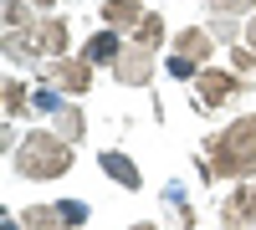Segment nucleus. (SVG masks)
Segmentation results:
<instances>
[{
    "label": "nucleus",
    "mask_w": 256,
    "mask_h": 230,
    "mask_svg": "<svg viewBox=\"0 0 256 230\" xmlns=\"http://www.w3.org/2000/svg\"><path fill=\"white\" fill-rule=\"evenodd\" d=\"M216 174H226V179L256 174V118L230 123V128L210 143V164L200 169V179H216Z\"/></svg>",
    "instance_id": "1"
},
{
    "label": "nucleus",
    "mask_w": 256,
    "mask_h": 230,
    "mask_svg": "<svg viewBox=\"0 0 256 230\" xmlns=\"http://www.w3.org/2000/svg\"><path fill=\"white\" fill-rule=\"evenodd\" d=\"M16 169L26 174V179H62V174L72 169V143L62 138V133H31L26 143H20Z\"/></svg>",
    "instance_id": "2"
},
{
    "label": "nucleus",
    "mask_w": 256,
    "mask_h": 230,
    "mask_svg": "<svg viewBox=\"0 0 256 230\" xmlns=\"http://www.w3.org/2000/svg\"><path fill=\"white\" fill-rule=\"evenodd\" d=\"M88 82L92 77H88V61H82V56L77 61L72 56H56L52 67H46V87H56V92H72L77 97V92H88Z\"/></svg>",
    "instance_id": "3"
},
{
    "label": "nucleus",
    "mask_w": 256,
    "mask_h": 230,
    "mask_svg": "<svg viewBox=\"0 0 256 230\" xmlns=\"http://www.w3.org/2000/svg\"><path fill=\"white\" fill-rule=\"evenodd\" d=\"M113 77L128 82V87H144V82L154 77V51H148V46H128V51L113 61Z\"/></svg>",
    "instance_id": "4"
},
{
    "label": "nucleus",
    "mask_w": 256,
    "mask_h": 230,
    "mask_svg": "<svg viewBox=\"0 0 256 230\" xmlns=\"http://www.w3.org/2000/svg\"><path fill=\"white\" fill-rule=\"evenodd\" d=\"M236 87H241V77H230V72H200V102L205 108H220Z\"/></svg>",
    "instance_id": "5"
},
{
    "label": "nucleus",
    "mask_w": 256,
    "mask_h": 230,
    "mask_svg": "<svg viewBox=\"0 0 256 230\" xmlns=\"http://www.w3.org/2000/svg\"><path fill=\"white\" fill-rule=\"evenodd\" d=\"M226 225H256V184H241L226 200Z\"/></svg>",
    "instance_id": "6"
},
{
    "label": "nucleus",
    "mask_w": 256,
    "mask_h": 230,
    "mask_svg": "<svg viewBox=\"0 0 256 230\" xmlns=\"http://www.w3.org/2000/svg\"><path fill=\"white\" fill-rule=\"evenodd\" d=\"M210 51H216V36H210V31H200V26L180 31V41H174V56H190V61H205Z\"/></svg>",
    "instance_id": "7"
},
{
    "label": "nucleus",
    "mask_w": 256,
    "mask_h": 230,
    "mask_svg": "<svg viewBox=\"0 0 256 230\" xmlns=\"http://www.w3.org/2000/svg\"><path fill=\"white\" fill-rule=\"evenodd\" d=\"M102 174H108V179H118L123 190H138V184H144V174H138L134 164H128V154H118V149H108V154H102Z\"/></svg>",
    "instance_id": "8"
},
{
    "label": "nucleus",
    "mask_w": 256,
    "mask_h": 230,
    "mask_svg": "<svg viewBox=\"0 0 256 230\" xmlns=\"http://www.w3.org/2000/svg\"><path fill=\"white\" fill-rule=\"evenodd\" d=\"M144 15H148V10H138V0H108V5H102V20L118 26V31H134Z\"/></svg>",
    "instance_id": "9"
},
{
    "label": "nucleus",
    "mask_w": 256,
    "mask_h": 230,
    "mask_svg": "<svg viewBox=\"0 0 256 230\" xmlns=\"http://www.w3.org/2000/svg\"><path fill=\"white\" fill-rule=\"evenodd\" d=\"M128 46H123V41L113 36V31H102V36H92L88 41V46H82V61H88V67H92V61H118Z\"/></svg>",
    "instance_id": "10"
},
{
    "label": "nucleus",
    "mask_w": 256,
    "mask_h": 230,
    "mask_svg": "<svg viewBox=\"0 0 256 230\" xmlns=\"http://www.w3.org/2000/svg\"><path fill=\"white\" fill-rule=\"evenodd\" d=\"M56 133L67 138V143H82L88 123H82V108H77V102H62V108H56Z\"/></svg>",
    "instance_id": "11"
},
{
    "label": "nucleus",
    "mask_w": 256,
    "mask_h": 230,
    "mask_svg": "<svg viewBox=\"0 0 256 230\" xmlns=\"http://www.w3.org/2000/svg\"><path fill=\"white\" fill-rule=\"evenodd\" d=\"M26 230H72V225L56 215V205H31L26 210Z\"/></svg>",
    "instance_id": "12"
},
{
    "label": "nucleus",
    "mask_w": 256,
    "mask_h": 230,
    "mask_svg": "<svg viewBox=\"0 0 256 230\" xmlns=\"http://www.w3.org/2000/svg\"><path fill=\"white\" fill-rule=\"evenodd\" d=\"M159 36H164V20H159V15H144L138 26H134V41H138V46H148V51L159 46Z\"/></svg>",
    "instance_id": "13"
},
{
    "label": "nucleus",
    "mask_w": 256,
    "mask_h": 230,
    "mask_svg": "<svg viewBox=\"0 0 256 230\" xmlns=\"http://www.w3.org/2000/svg\"><path fill=\"white\" fill-rule=\"evenodd\" d=\"M256 5V0H210V10H216L220 20H236V15H246Z\"/></svg>",
    "instance_id": "14"
},
{
    "label": "nucleus",
    "mask_w": 256,
    "mask_h": 230,
    "mask_svg": "<svg viewBox=\"0 0 256 230\" xmlns=\"http://www.w3.org/2000/svg\"><path fill=\"white\" fill-rule=\"evenodd\" d=\"M56 215H62V220H67V225L77 230L82 220H88V205H77V200H62V205H56Z\"/></svg>",
    "instance_id": "15"
},
{
    "label": "nucleus",
    "mask_w": 256,
    "mask_h": 230,
    "mask_svg": "<svg viewBox=\"0 0 256 230\" xmlns=\"http://www.w3.org/2000/svg\"><path fill=\"white\" fill-rule=\"evenodd\" d=\"M6 108H10V118H20V108H26V87L20 82H6Z\"/></svg>",
    "instance_id": "16"
},
{
    "label": "nucleus",
    "mask_w": 256,
    "mask_h": 230,
    "mask_svg": "<svg viewBox=\"0 0 256 230\" xmlns=\"http://www.w3.org/2000/svg\"><path fill=\"white\" fill-rule=\"evenodd\" d=\"M169 72H174V77H195V61H190V56H169Z\"/></svg>",
    "instance_id": "17"
},
{
    "label": "nucleus",
    "mask_w": 256,
    "mask_h": 230,
    "mask_svg": "<svg viewBox=\"0 0 256 230\" xmlns=\"http://www.w3.org/2000/svg\"><path fill=\"white\" fill-rule=\"evenodd\" d=\"M246 41H251V51H256V15H251V26H246Z\"/></svg>",
    "instance_id": "18"
},
{
    "label": "nucleus",
    "mask_w": 256,
    "mask_h": 230,
    "mask_svg": "<svg viewBox=\"0 0 256 230\" xmlns=\"http://www.w3.org/2000/svg\"><path fill=\"white\" fill-rule=\"evenodd\" d=\"M31 5H36V10H46V5H52V0H31Z\"/></svg>",
    "instance_id": "19"
},
{
    "label": "nucleus",
    "mask_w": 256,
    "mask_h": 230,
    "mask_svg": "<svg viewBox=\"0 0 256 230\" xmlns=\"http://www.w3.org/2000/svg\"><path fill=\"white\" fill-rule=\"evenodd\" d=\"M0 230H20V225H16V220H6V225H0Z\"/></svg>",
    "instance_id": "20"
},
{
    "label": "nucleus",
    "mask_w": 256,
    "mask_h": 230,
    "mask_svg": "<svg viewBox=\"0 0 256 230\" xmlns=\"http://www.w3.org/2000/svg\"><path fill=\"white\" fill-rule=\"evenodd\" d=\"M134 230H159V225H134Z\"/></svg>",
    "instance_id": "21"
}]
</instances>
